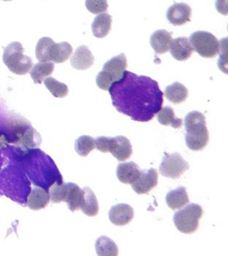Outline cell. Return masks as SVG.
Here are the masks:
<instances>
[{
  "instance_id": "cell-5",
  "label": "cell",
  "mask_w": 228,
  "mask_h": 256,
  "mask_svg": "<svg viewBox=\"0 0 228 256\" xmlns=\"http://www.w3.org/2000/svg\"><path fill=\"white\" fill-rule=\"evenodd\" d=\"M193 50L204 58H214L219 54V42L211 33L197 31L189 36Z\"/></svg>"
},
{
  "instance_id": "cell-25",
  "label": "cell",
  "mask_w": 228,
  "mask_h": 256,
  "mask_svg": "<svg viewBox=\"0 0 228 256\" xmlns=\"http://www.w3.org/2000/svg\"><path fill=\"white\" fill-rule=\"evenodd\" d=\"M54 70L53 62H39L30 72V76L35 84H41L46 78L50 76Z\"/></svg>"
},
{
  "instance_id": "cell-28",
  "label": "cell",
  "mask_w": 228,
  "mask_h": 256,
  "mask_svg": "<svg viewBox=\"0 0 228 256\" xmlns=\"http://www.w3.org/2000/svg\"><path fill=\"white\" fill-rule=\"evenodd\" d=\"M52 38L44 36L38 41L36 46V57L40 62H48L47 54L49 47L54 42Z\"/></svg>"
},
{
  "instance_id": "cell-16",
  "label": "cell",
  "mask_w": 228,
  "mask_h": 256,
  "mask_svg": "<svg viewBox=\"0 0 228 256\" xmlns=\"http://www.w3.org/2000/svg\"><path fill=\"white\" fill-rule=\"evenodd\" d=\"M50 200L48 190L41 187H35L27 198V206L33 210H40L48 206Z\"/></svg>"
},
{
  "instance_id": "cell-19",
  "label": "cell",
  "mask_w": 228,
  "mask_h": 256,
  "mask_svg": "<svg viewBox=\"0 0 228 256\" xmlns=\"http://www.w3.org/2000/svg\"><path fill=\"white\" fill-rule=\"evenodd\" d=\"M76 184L73 182L58 184L54 182L50 189V198L53 203H60L62 202L68 203L72 192L74 190Z\"/></svg>"
},
{
  "instance_id": "cell-20",
  "label": "cell",
  "mask_w": 228,
  "mask_h": 256,
  "mask_svg": "<svg viewBox=\"0 0 228 256\" xmlns=\"http://www.w3.org/2000/svg\"><path fill=\"white\" fill-rule=\"evenodd\" d=\"M189 202V196H188L186 188L184 186H181L175 190H170L166 196L167 206L173 210L180 209Z\"/></svg>"
},
{
  "instance_id": "cell-14",
  "label": "cell",
  "mask_w": 228,
  "mask_h": 256,
  "mask_svg": "<svg viewBox=\"0 0 228 256\" xmlns=\"http://www.w3.org/2000/svg\"><path fill=\"white\" fill-rule=\"evenodd\" d=\"M172 41V33L165 30L154 32L150 38V44L154 52L158 54H163L169 52Z\"/></svg>"
},
{
  "instance_id": "cell-24",
  "label": "cell",
  "mask_w": 228,
  "mask_h": 256,
  "mask_svg": "<svg viewBox=\"0 0 228 256\" xmlns=\"http://www.w3.org/2000/svg\"><path fill=\"white\" fill-rule=\"evenodd\" d=\"M159 123L163 126H171L173 128H180L183 126V120L175 118L174 111L170 106H164L157 114Z\"/></svg>"
},
{
  "instance_id": "cell-22",
  "label": "cell",
  "mask_w": 228,
  "mask_h": 256,
  "mask_svg": "<svg viewBox=\"0 0 228 256\" xmlns=\"http://www.w3.org/2000/svg\"><path fill=\"white\" fill-rule=\"evenodd\" d=\"M164 94L170 102L177 104L184 102L189 96V92L183 84L175 82L166 87Z\"/></svg>"
},
{
  "instance_id": "cell-21",
  "label": "cell",
  "mask_w": 228,
  "mask_h": 256,
  "mask_svg": "<svg viewBox=\"0 0 228 256\" xmlns=\"http://www.w3.org/2000/svg\"><path fill=\"white\" fill-rule=\"evenodd\" d=\"M111 24L112 17L111 15L107 12L99 14L92 23V33L97 38H104L111 31Z\"/></svg>"
},
{
  "instance_id": "cell-12",
  "label": "cell",
  "mask_w": 228,
  "mask_h": 256,
  "mask_svg": "<svg viewBox=\"0 0 228 256\" xmlns=\"http://www.w3.org/2000/svg\"><path fill=\"white\" fill-rule=\"evenodd\" d=\"M170 49L172 56L178 61H186L189 60L194 52L192 44L186 36L173 40Z\"/></svg>"
},
{
  "instance_id": "cell-27",
  "label": "cell",
  "mask_w": 228,
  "mask_h": 256,
  "mask_svg": "<svg viewBox=\"0 0 228 256\" xmlns=\"http://www.w3.org/2000/svg\"><path fill=\"white\" fill-rule=\"evenodd\" d=\"M95 148V142L92 136L83 135L76 141L75 149L79 156L86 157Z\"/></svg>"
},
{
  "instance_id": "cell-29",
  "label": "cell",
  "mask_w": 228,
  "mask_h": 256,
  "mask_svg": "<svg viewBox=\"0 0 228 256\" xmlns=\"http://www.w3.org/2000/svg\"><path fill=\"white\" fill-rule=\"evenodd\" d=\"M81 200H82V190L79 186L76 185L74 190L72 192L69 201L68 202V206L71 212L79 210L81 206Z\"/></svg>"
},
{
  "instance_id": "cell-11",
  "label": "cell",
  "mask_w": 228,
  "mask_h": 256,
  "mask_svg": "<svg viewBox=\"0 0 228 256\" xmlns=\"http://www.w3.org/2000/svg\"><path fill=\"white\" fill-rule=\"evenodd\" d=\"M95 58L87 46H80L70 60L72 66L78 70H86L93 66Z\"/></svg>"
},
{
  "instance_id": "cell-3",
  "label": "cell",
  "mask_w": 228,
  "mask_h": 256,
  "mask_svg": "<svg viewBox=\"0 0 228 256\" xmlns=\"http://www.w3.org/2000/svg\"><path fill=\"white\" fill-rule=\"evenodd\" d=\"M25 49L19 42H13L5 48L3 60L9 70L18 76H24L32 70L33 62L24 54Z\"/></svg>"
},
{
  "instance_id": "cell-32",
  "label": "cell",
  "mask_w": 228,
  "mask_h": 256,
  "mask_svg": "<svg viewBox=\"0 0 228 256\" xmlns=\"http://www.w3.org/2000/svg\"><path fill=\"white\" fill-rule=\"evenodd\" d=\"M219 50L220 54L219 66L221 71L227 73V38H224L220 40Z\"/></svg>"
},
{
  "instance_id": "cell-18",
  "label": "cell",
  "mask_w": 228,
  "mask_h": 256,
  "mask_svg": "<svg viewBox=\"0 0 228 256\" xmlns=\"http://www.w3.org/2000/svg\"><path fill=\"white\" fill-rule=\"evenodd\" d=\"M80 209L89 217H94L98 214V201L96 195L90 188L86 187L82 189V200Z\"/></svg>"
},
{
  "instance_id": "cell-1",
  "label": "cell",
  "mask_w": 228,
  "mask_h": 256,
  "mask_svg": "<svg viewBox=\"0 0 228 256\" xmlns=\"http://www.w3.org/2000/svg\"><path fill=\"white\" fill-rule=\"evenodd\" d=\"M108 90L116 110L135 122H150L163 104L164 94L157 81L131 72H124Z\"/></svg>"
},
{
  "instance_id": "cell-31",
  "label": "cell",
  "mask_w": 228,
  "mask_h": 256,
  "mask_svg": "<svg viewBox=\"0 0 228 256\" xmlns=\"http://www.w3.org/2000/svg\"><path fill=\"white\" fill-rule=\"evenodd\" d=\"M115 82V80L112 76L105 72V71H101L98 73L96 78L97 86L103 90H109L110 87Z\"/></svg>"
},
{
  "instance_id": "cell-8",
  "label": "cell",
  "mask_w": 228,
  "mask_h": 256,
  "mask_svg": "<svg viewBox=\"0 0 228 256\" xmlns=\"http://www.w3.org/2000/svg\"><path fill=\"white\" fill-rule=\"evenodd\" d=\"M167 19L174 26H181L191 20L192 8L186 3H174L167 10Z\"/></svg>"
},
{
  "instance_id": "cell-26",
  "label": "cell",
  "mask_w": 228,
  "mask_h": 256,
  "mask_svg": "<svg viewBox=\"0 0 228 256\" xmlns=\"http://www.w3.org/2000/svg\"><path fill=\"white\" fill-rule=\"evenodd\" d=\"M44 81L45 86L53 96L57 98H63L68 96V87L66 84L59 82L52 77L46 78Z\"/></svg>"
},
{
  "instance_id": "cell-2",
  "label": "cell",
  "mask_w": 228,
  "mask_h": 256,
  "mask_svg": "<svg viewBox=\"0 0 228 256\" xmlns=\"http://www.w3.org/2000/svg\"><path fill=\"white\" fill-rule=\"evenodd\" d=\"M184 124L187 147L193 151L203 150L209 141L205 116L199 111H192L185 117Z\"/></svg>"
},
{
  "instance_id": "cell-17",
  "label": "cell",
  "mask_w": 228,
  "mask_h": 256,
  "mask_svg": "<svg viewBox=\"0 0 228 256\" xmlns=\"http://www.w3.org/2000/svg\"><path fill=\"white\" fill-rule=\"evenodd\" d=\"M140 170L133 162L119 164L116 170V176L121 182L132 184L139 177Z\"/></svg>"
},
{
  "instance_id": "cell-10",
  "label": "cell",
  "mask_w": 228,
  "mask_h": 256,
  "mask_svg": "<svg viewBox=\"0 0 228 256\" xmlns=\"http://www.w3.org/2000/svg\"><path fill=\"white\" fill-rule=\"evenodd\" d=\"M109 152H111L119 162H124L131 157V142L126 136H117L112 138Z\"/></svg>"
},
{
  "instance_id": "cell-15",
  "label": "cell",
  "mask_w": 228,
  "mask_h": 256,
  "mask_svg": "<svg viewBox=\"0 0 228 256\" xmlns=\"http://www.w3.org/2000/svg\"><path fill=\"white\" fill-rule=\"evenodd\" d=\"M127 66V60L125 54H121L113 57L103 65V71L114 78L115 81L122 77Z\"/></svg>"
},
{
  "instance_id": "cell-9",
  "label": "cell",
  "mask_w": 228,
  "mask_h": 256,
  "mask_svg": "<svg viewBox=\"0 0 228 256\" xmlns=\"http://www.w3.org/2000/svg\"><path fill=\"white\" fill-rule=\"evenodd\" d=\"M108 217L114 225L119 226L127 225L133 219V208L127 204H118L110 209Z\"/></svg>"
},
{
  "instance_id": "cell-7",
  "label": "cell",
  "mask_w": 228,
  "mask_h": 256,
  "mask_svg": "<svg viewBox=\"0 0 228 256\" xmlns=\"http://www.w3.org/2000/svg\"><path fill=\"white\" fill-rule=\"evenodd\" d=\"M158 185V173L154 168L140 171L139 177L131 184L134 192L138 195L149 194Z\"/></svg>"
},
{
  "instance_id": "cell-13",
  "label": "cell",
  "mask_w": 228,
  "mask_h": 256,
  "mask_svg": "<svg viewBox=\"0 0 228 256\" xmlns=\"http://www.w3.org/2000/svg\"><path fill=\"white\" fill-rule=\"evenodd\" d=\"M73 54V47L68 42H62L60 44L53 42L48 50V62L54 63H63L70 58Z\"/></svg>"
},
{
  "instance_id": "cell-4",
  "label": "cell",
  "mask_w": 228,
  "mask_h": 256,
  "mask_svg": "<svg viewBox=\"0 0 228 256\" xmlns=\"http://www.w3.org/2000/svg\"><path fill=\"white\" fill-rule=\"evenodd\" d=\"M203 214L202 206L197 204L191 203L184 209L175 213L173 222L177 230L186 234H191L197 230L199 220Z\"/></svg>"
},
{
  "instance_id": "cell-33",
  "label": "cell",
  "mask_w": 228,
  "mask_h": 256,
  "mask_svg": "<svg viewBox=\"0 0 228 256\" xmlns=\"http://www.w3.org/2000/svg\"><path fill=\"white\" fill-rule=\"evenodd\" d=\"M95 148L102 152H109L111 138L107 136H99L95 140Z\"/></svg>"
},
{
  "instance_id": "cell-6",
  "label": "cell",
  "mask_w": 228,
  "mask_h": 256,
  "mask_svg": "<svg viewBox=\"0 0 228 256\" xmlns=\"http://www.w3.org/2000/svg\"><path fill=\"white\" fill-rule=\"evenodd\" d=\"M189 168V164L183 158L181 154L165 152L159 166V173L165 178L178 179Z\"/></svg>"
},
{
  "instance_id": "cell-30",
  "label": "cell",
  "mask_w": 228,
  "mask_h": 256,
  "mask_svg": "<svg viewBox=\"0 0 228 256\" xmlns=\"http://www.w3.org/2000/svg\"><path fill=\"white\" fill-rule=\"evenodd\" d=\"M86 7L89 12L93 14H101L107 10L108 8V2L101 0H87Z\"/></svg>"
},
{
  "instance_id": "cell-23",
  "label": "cell",
  "mask_w": 228,
  "mask_h": 256,
  "mask_svg": "<svg viewBox=\"0 0 228 256\" xmlns=\"http://www.w3.org/2000/svg\"><path fill=\"white\" fill-rule=\"evenodd\" d=\"M95 249L99 256H116L119 254L117 244L111 238L102 236L95 242Z\"/></svg>"
}]
</instances>
